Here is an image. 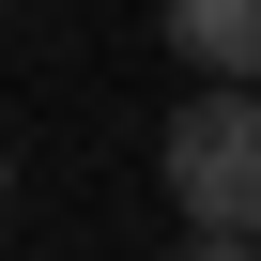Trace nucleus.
Wrapping results in <instances>:
<instances>
[{
  "label": "nucleus",
  "instance_id": "7ed1b4c3",
  "mask_svg": "<svg viewBox=\"0 0 261 261\" xmlns=\"http://www.w3.org/2000/svg\"><path fill=\"white\" fill-rule=\"evenodd\" d=\"M185 261H246V230H185Z\"/></svg>",
  "mask_w": 261,
  "mask_h": 261
},
{
  "label": "nucleus",
  "instance_id": "f257e3e1",
  "mask_svg": "<svg viewBox=\"0 0 261 261\" xmlns=\"http://www.w3.org/2000/svg\"><path fill=\"white\" fill-rule=\"evenodd\" d=\"M185 230H261V77H200L169 108V139H154Z\"/></svg>",
  "mask_w": 261,
  "mask_h": 261
},
{
  "label": "nucleus",
  "instance_id": "20e7f679",
  "mask_svg": "<svg viewBox=\"0 0 261 261\" xmlns=\"http://www.w3.org/2000/svg\"><path fill=\"white\" fill-rule=\"evenodd\" d=\"M246 261H261V230H246Z\"/></svg>",
  "mask_w": 261,
  "mask_h": 261
},
{
  "label": "nucleus",
  "instance_id": "f03ea898",
  "mask_svg": "<svg viewBox=\"0 0 261 261\" xmlns=\"http://www.w3.org/2000/svg\"><path fill=\"white\" fill-rule=\"evenodd\" d=\"M169 46L200 77H261V0H169Z\"/></svg>",
  "mask_w": 261,
  "mask_h": 261
}]
</instances>
